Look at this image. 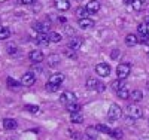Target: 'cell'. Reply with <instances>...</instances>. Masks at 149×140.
Masks as SVG:
<instances>
[{"mask_svg":"<svg viewBox=\"0 0 149 140\" xmlns=\"http://www.w3.org/2000/svg\"><path fill=\"white\" fill-rule=\"evenodd\" d=\"M125 113H127V116H128L130 119H139V118H142V116H143V112H142V109H140L139 106H134V104L127 106Z\"/></svg>","mask_w":149,"mask_h":140,"instance_id":"1","label":"cell"},{"mask_svg":"<svg viewBox=\"0 0 149 140\" xmlns=\"http://www.w3.org/2000/svg\"><path fill=\"white\" fill-rule=\"evenodd\" d=\"M121 115H122V109H121L118 104H112V106L109 107L107 118H109L110 121H116V119H119Z\"/></svg>","mask_w":149,"mask_h":140,"instance_id":"2","label":"cell"},{"mask_svg":"<svg viewBox=\"0 0 149 140\" xmlns=\"http://www.w3.org/2000/svg\"><path fill=\"white\" fill-rule=\"evenodd\" d=\"M130 72H131V67H130V64H127V63H122V64H119L116 67V75H118L119 79H125L130 75Z\"/></svg>","mask_w":149,"mask_h":140,"instance_id":"3","label":"cell"},{"mask_svg":"<svg viewBox=\"0 0 149 140\" xmlns=\"http://www.w3.org/2000/svg\"><path fill=\"white\" fill-rule=\"evenodd\" d=\"M95 72H97L98 76L106 78V76L110 75V66L107 64V63H98V64L95 66Z\"/></svg>","mask_w":149,"mask_h":140,"instance_id":"4","label":"cell"},{"mask_svg":"<svg viewBox=\"0 0 149 140\" xmlns=\"http://www.w3.org/2000/svg\"><path fill=\"white\" fill-rule=\"evenodd\" d=\"M60 101L64 104H70V103H74L76 101V95H74L72 91H64L63 94L60 95Z\"/></svg>","mask_w":149,"mask_h":140,"instance_id":"5","label":"cell"},{"mask_svg":"<svg viewBox=\"0 0 149 140\" xmlns=\"http://www.w3.org/2000/svg\"><path fill=\"white\" fill-rule=\"evenodd\" d=\"M34 82H36V76L31 72H27L26 75H22V78H21V85L22 86H31Z\"/></svg>","mask_w":149,"mask_h":140,"instance_id":"6","label":"cell"},{"mask_svg":"<svg viewBox=\"0 0 149 140\" xmlns=\"http://www.w3.org/2000/svg\"><path fill=\"white\" fill-rule=\"evenodd\" d=\"M29 57H30V60H31L33 63H42L43 58H45V55H43L42 51H31Z\"/></svg>","mask_w":149,"mask_h":140,"instance_id":"7","label":"cell"},{"mask_svg":"<svg viewBox=\"0 0 149 140\" xmlns=\"http://www.w3.org/2000/svg\"><path fill=\"white\" fill-rule=\"evenodd\" d=\"M86 10H88L90 14H97V12L100 10V3H98L97 0H91V2L86 3Z\"/></svg>","mask_w":149,"mask_h":140,"instance_id":"8","label":"cell"},{"mask_svg":"<svg viewBox=\"0 0 149 140\" xmlns=\"http://www.w3.org/2000/svg\"><path fill=\"white\" fill-rule=\"evenodd\" d=\"M78 24H79L81 29H93V27H94V21H93L91 18H88V17L81 18Z\"/></svg>","mask_w":149,"mask_h":140,"instance_id":"9","label":"cell"},{"mask_svg":"<svg viewBox=\"0 0 149 140\" xmlns=\"http://www.w3.org/2000/svg\"><path fill=\"white\" fill-rule=\"evenodd\" d=\"M54 5L58 10H67L70 9V3L69 0H54Z\"/></svg>","mask_w":149,"mask_h":140,"instance_id":"10","label":"cell"},{"mask_svg":"<svg viewBox=\"0 0 149 140\" xmlns=\"http://www.w3.org/2000/svg\"><path fill=\"white\" fill-rule=\"evenodd\" d=\"M36 42L37 43H39V45H48L49 42H51V40H49V34H46V33H39V34H37V37H36Z\"/></svg>","mask_w":149,"mask_h":140,"instance_id":"11","label":"cell"},{"mask_svg":"<svg viewBox=\"0 0 149 140\" xmlns=\"http://www.w3.org/2000/svg\"><path fill=\"white\" fill-rule=\"evenodd\" d=\"M3 128H6V130H15L17 128V121L10 119V118L3 119Z\"/></svg>","mask_w":149,"mask_h":140,"instance_id":"12","label":"cell"},{"mask_svg":"<svg viewBox=\"0 0 149 140\" xmlns=\"http://www.w3.org/2000/svg\"><path fill=\"white\" fill-rule=\"evenodd\" d=\"M81 45H82V39H81V37H73V39H70V42H69V48H72L74 51H78L81 48Z\"/></svg>","mask_w":149,"mask_h":140,"instance_id":"13","label":"cell"},{"mask_svg":"<svg viewBox=\"0 0 149 140\" xmlns=\"http://www.w3.org/2000/svg\"><path fill=\"white\" fill-rule=\"evenodd\" d=\"M64 81V75L63 73H55L51 76V79H49V82H52V84H57V85H61Z\"/></svg>","mask_w":149,"mask_h":140,"instance_id":"14","label":"cell"},{"mask_svg":"<svg viewBox=\"0 0 149 140\" xmlns=\"http://www.w3.org/2000/svg\"><path fill=\"white\" fill-rule=\"evenodd\" d=\"M125 43H127L128 46L137 45V43H139V37L136 36V34H127V37H125Z\"/></svg>","mask_w":149,"mask_h":140,"instance_id":"15","label":"cell"},{"mask_svg":"<svg viewBox=\"0 0 149 140\" xmlns=\"http://www.w3.org/2000/svg\"><path fill=\"white\" fill-rule=\"evenodd\" d=\"M97 134H98L97 127H95V128H94V127H88V128H86V137H88L90 140H95Z\"/></svg>","mask_w":149,"mask_h":140,"instance_id":"16","label":"cell"},{"mask_svg":"<svg viewBox=\"0 0 149 140\" xmlns=\"http://www.w3.org/2000/svg\"><path fill=\"white\" fill-rule=\"evenodd\" d=\"M70 119H72V122H74V124H82V122H84V116L81 115V112L70 113Z\"/></svg>","mask_w":149,"mask_h":140,"instance_id":"17","label":"cell"},{"mask_svg":"<svg viewBox=\"0 0 149 140\" xmlns=\"http://www.w3.org/2000/svg\"><path fill=\"white\" fill-rule=\"evenodd\" d=\"M122 88H125V82H124V79H119L118 78V81L112 82V90L119 91V90H122Z\"/></svg>","mask_w":149,"mask_h":140,"instance_id":"18","label":"cell"},{"mask_svg":"<svg viewBox=\"0 0 149 140\" xmlns=\"http://www.w3.org/2000/svg\"><path fill=\"white\" fill-rule=\"evenodd\" d=\"M130 98H131L133 101H140V100L143 98V94H142L140 90H134V91L130 93Z\"/></svg>","mask_w":149,"mask_h":140,"instance_id":"19","label":"cell"},{"mask_svg":"<svg viewBox=\"0 0 149 140\" xmlns=\"http://www.w3.org/2000/svg\"><path fill=\"white\" fill-rule=\"evenodd\" d=\"M98 82L97 79H94V78H90L88 81H86V88H88V90H95L97 91V86H98Z\"/></svg>","mask_w":149,"mask_h":140,"instance_id":"20","label":"cell"},{"mask_svg":"<svg viewBox=\"0 0 149 140\" xmlns=\"http://www.w3.org/2000/svg\"><path fill=\"white\" fill-rule=\"evenodd\" d=\"M33 29L36 31H39V33H45V31H48V24H45V22H36Z\"/></svg>","mask_w":149,"mask_h":140,"instance_id":"21","label":"cell"},{"mask_svg":"<svg viewBox=\"0 0 149 140\" xmlns=\"http://www.w3.org/2000/svg\"><path fill=\"white\" fill-rule=\"evenodd\" d=\"M137 33L140 36H146V34H149V27L146 24H139L137 25Z\"/></svg>","mask_w":149,"mask_h":140,"instance_id":"22","label":"cell"},{"mask_svg":"<svg viewBox=\"0 0 149 140\" xmlns=\"http://www.w3.org/2000/svg\"><path fill=\"white\" fill-rule=\"evenodd\" d=\"M63 37H61V34H58V33H55V31H51L49 33V40L51 42H54V43H58Z\"/></svg>","mask_w":149,"mask_h":140,"instance_id":"23","label":"cell"},{"mask_svg":"<svg viewBox=\"0 0 149 140\" xmlns=\"http://www.w3.org/2000/svg\"><path fill=\"white\" fill-rule=\"evenodd\" d=\"M10 36V30L8 27H0V39H8Z\"/></svg>","mask_w":149,"mask_h":140,"instance_id":"24","label":"cell"},{"mask_svg":"<svg viewBox=\"0 0 149 140\" xmlns=\"http://www.w3.org/2000/svg\"><path fill=\"white\" fill-rule=\"evenodd\" d=\"M67 110H69L70 113H74V112H81V106H79L78 103H70V104H67Z\"/></svg>","mask_w":149,"mask_h":140,"instance_id":"25","label":"cell"},{"mask_svg":"<svg viewBox=\"0 0 149 140\" xmlns=\"http://www.w3.org/2000/svg\"><path fill=\"white\" fill-rule=\"evenodd\" d=\"M48 61H49L48 64L51 66V67H54V66H57L58 63H60V57H58V55H51V57L48 58Z\"/></svg>","mask_w":149,"mask_h":140,"instance_id":"26","label":"cell"},{"mask_svg":"<svg viewBox=\"0 0 149 140\" xmlns=\"http://www.w3.org/2000/svg\"><path fill=\"white\" fill-rule=\"evenodd\" d=\"M131 5H133L134 10H142V9L145 8V5H143V0H134V2H133Z\"/></svg>","mask_w":149,"mask_h":140,"instance_id":"27","label":"cell"},{"mask_svg":"<svg viewBox=\"0 0 149 140\" xmlns=\"http://www.w3.org/2000/svg\"><path fill=\"white\" fill-rule=\"evenodd\" d=\"M116 93H118V97L119 98H130V93H128L127 88H122V90H119Z\"/></svg>","mask_w":149,"mask_h":140,"instance_id":"28","label":"cell"},{"mask_svg":"<svg viewBox=\"0 0 149 140\" xmlns=\"http://www.w3.org/2000/svg\"><path fill=\"white\" fill-rule=\"evenodd\" d=\"M24 109H26L27 112H30V113H37V112L40 110L39 106H34V104H26V107H24Z\"/></svg>","mask_w":149,"mask_h":140,"instance_id":"29","label":"cell"},{"mask_svg":"<svg viewBox=\"0 0 149 140\" xmlns=\"http://www.w3.org/2000/svg\"><path fill=\"white\" fill-rule=\"evenodd\" d=\"M6 84H8V86H9V88H18V85H19V82H18V81H15L14 78H8Z\"/></svg>","mask_w":149,"mask_h":140,"instance_id":"30","label":"cell"},{"mask_svg":"<svg viewBox=\"0 0 149 140\" xmlns=\"http://www.w3.org/2000/svg\"><path fill=\"white\" fill-rule=\"evenodd\" d=\"M97 130L100 131V133H106V134H110V131H112L109 127H106V125H103V124H98V125H97Z\"/></svg>","mask_w":149,"mask_h":140,"instance_id":"31","label":"cell"},{"mask_svg":"<svg viewBox=\"0 0 149 140\" xmlns=\"http://www.w3.org/2000/svg\"><path fill=\"white\" fill-rule=\"evenodd\" d=\"M58 86H60V85H57V84L48 82V84H46V90H48V91H51V93H55V91L58 90Z\"/></svg>","mask_w":149,"mask_h":140,"instance_id":"32","label":"cell"},{"mask_svg":"<svg viewBox=\"0 0 149 140\" xmlns=\"http://www.w3.org/2000/svg\"><path fill=\"white\" fill-rule=\"evenodd\" d=\"M78 15H79L81 18H85V17L90 15V12L86 10V8H79V9H78Z\"/></svg>","mask_w":149,"mask_h":140,"instance_id":"33","label":"cell"},{"mask_svg":"<svg viewBox=\"0 0 149 140\" xmlns=\"http://www.w3.org/2000/svg\"><path fill=\"white\" fill-rule=\"evenodd\" d=\"M109 136L115 137V139H122V131H121V130H112Z\"/></svg>","mask_w":149,"mask_h":140,"instance_id":"34","label":"cell"},{"mask_svg":"<svg viewBox=\"0 0 149 140\" xmlns=\"http://www.w3.org/2000/svg\"><path fill=\"white\" fill-rule=\"evenodd\" d=\"M139 42L143 43V45H149V34H146V36H140Z\"/></svg>","mask_w":149,"mask_h":140,"instance_id":"35","label":"cell"},{"mask_svg":"<svg viewBox=\"0 0 149 140\" xmlns=\"http://www.w3.org/2000/svg\"><path fill=\"white\" fill-rule=\"evenodd\" d=\"M66 55L70 57V58H76V52H74V49H72V48H69L66 51Z\"/></svg>","mask_w":149,"mask_h":140,"instance_id":"36","label":"cell"},{"mask_svg":"<svg viewBox=\"0 0 149 140\" xmlns=\"http://www.w3.org/2000/svg\"><path fill=\"white\" fill-rule=\"evenodd\" d=\"M8 52L10 54V55H14V54H17V46H8Z\"/></svg>","mask_w":149,"mask_h":140,"instance_id":"37","label":"cell"},{"mask_svg":"<svg viewBox=\"0 0 149 140\" xmlns=\"http://www.w3.org/2000/svg\"><path fill=\"white\" fill-rule=\"evenodd\" d=\"M18 2H19L21 5H33L34 0H18Z\"/></svg>","mask_w":149,"mask_h":140,"instance_id":"38","label":"cell"},{"mask_svg":"<svg viewBox=\"0 0 149 140\" xmlns=\"http://www.w3.org/2000/svg\"><path fill=\"white\" fill-rule=\"evenodd\" d=\"M104 88H106V86H104V84H98L97 91H98V93H103V91H104Z\"/></svg>","mask_w":149,"mask_h":140,"instance_id":"39","label":"cell"},{"mask_svg":"<svg viewBox=\"0 0 149 140\" xmlns=\"http://www.w3.org/2000/svg\"><path fill=\"white\" fill-rule=\"evenodd\" d=\"M72 137H73L74 140H79V139H82L81 133H72Z\"/></svg>","mask_w":149,"mask_h":140,"instance_id":"40","label":"cell"},{"mask_svg":"<svg viewBox=\"0 0 149 140\" xmlns=\"http://www.w3.org/2000/svg\"><path fill=\"white\" fill-rule=\"evenodd\" d=\"M119 55V51L118 49H115V52H112V58H116Z\"/></svg>","mask_w":149,"mask_h":140,"instance_id":"41","label":"cell"},{"mask_svg":"<svg viewBox=\"0 0 149 140\" xmlns=\"http://www.w3.org/2000/svg\"><path fill=\"white\" fill-rule=\"evenodd\" d=\"M134 2V0H124V3H125V5H131Z\"/></svg>","mask_w":149,"mask_h":140,"instance_id":"42","label":"cell"},{"mask_svg":"<svg viewBox=\"0 0 149 140\" xmlns=\"http://www.w3.org/2000/svg\"><path fill=\"white\" fill-rule=\"evenodd\" d=\"M146 25H149V17L146 18Z\"/></svg>","mask_w":149,"mask_h":140,"instance_id":"43","label":"cell"},{"mask_svg":"<svg viewBox=\"0 0 149 140\" xmlns=\"http://www.w3.org/2000/svg\"><path fill=\"white\" fill-rule=\"evenodd\" d=\"M142 140H149V137H142Z\"/></svg>","mask_w":149,"mask_h":140,"instance_id":"44","label":"cell"},{"mask_svg":"<svg viewBox=\"0 0 149 140\" xmlns=\"http://www.w3.org/2000/svg\"><path fill=\"white\" fill-rule=\"evenodd\" d=\"M148 57H149V52H148Z\"/></svg>","mask_w":149,"mask_h":140,"instance_id":"45","label":"cell"}]
</instances>
